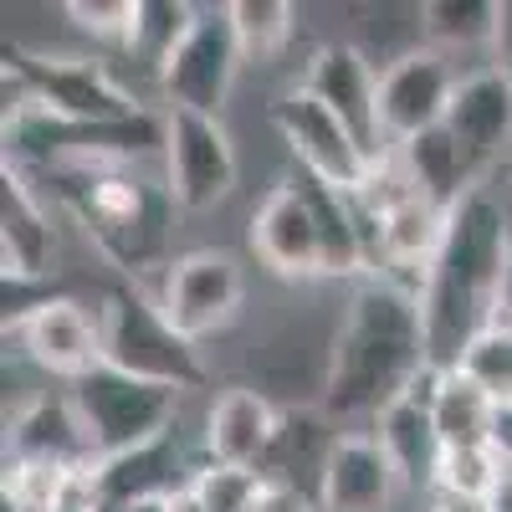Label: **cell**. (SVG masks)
Listing matches in <instances>:
<instances>
[{
    "label": "cell",
    "mask_w": 512,
    "mask_h": 512,
    "mask_svg": "<svg viewBox=\"0 0 512 512\" xmlns=\"http://www.w3.org/2000/svg\"><path fill=\"white\" fill-rule=\"evenodd\" d=\"M425 374H431V349H425L420 297L400 282L364 277L338 318L318 410L328 420H379Z\"/></svg>",
    "instance_id": "1"
},
{
    "label": "cell",
    "mask_w": 512,
    "mask_h": 512,
    "mask_svg": "<svg viewBox=\"0 0 512 512\" xmlns=\"http://www.w3.org/2000/svg\"><path fill=\"white\" fill-rule=\"evenodd\" d=\"M512 256V221L492 185H477L451 221L431 272L420 282V318L431 369H461L466 349L502 318V277Z\"/></svg>",
    "instance_id": "2"
},
{
    "label": "cell",
    "mask_w": 512,
    "mask_h": 512,
    "mask_svg": "<svg viewBox=\"0 0 512 512\" xmlns=\"http://www.w3.org/2000/svg\"><path fill=\"white\" fill-rule=\"evenodd\" d=\"M26 175L52 180V200L118 272L144 277L154 267H169L164 251H169V226H175V200H169L164 180H144L128 164H52V169H26Z\"/></svg>",
    "instance_id": "3"
},
{
    "label": "cell",
    "mask_w": 512,
    "mask_h": 512,
    "mask_svg": "<svg viewBox=\"0 0 512 512\" xmlns=\"http://www.w3.org/2000/svg\"><path fill=\"white\" fill-rule=\"evenodd\" d=\"M98 328H103V364L123 369L144 384H164V390H205L210 364L200 359V344L164 318L154 297L139 287H103L98 297Z\"/></svg>",
    "instance_id": "4"
},
{
    "label": "cell",
    "mask_w": 512,
    "mask_h": 512,
    "mask_svg": "<svg viewBox=\"0 0 512 512\" xmlns=\"http://www.w3.org/2000/svg\"><path fill=\"white\" fill-rule=\"evenodd\" d=\"M16 108H36L52 113L62 123H118L144 113L134 103V93L88 57H47V52H26V47H6V113Z\"/></svg>",
    "instance_id": "5"
},
{
    "label": "cell",
    "mask_w": 512,
    "mask_h": 512,
    "mask_svg": "<svg viewBox=\"0 0 512 512\" xmlns=\"http://www.w3.org/2000/svg\"><path fill=\"white\" fill-rule=\"evenodd\" d=\"M67 395H72L82 425H88L98 461L128 456V451H139V446L175 431V400L180 395L164 390V384H144L123 369L103 364L88 379H77Z\"/></svg>",
    "instance_id": "6"
},
{
    "label": "cell",
    "mask_w": 512,
    "mask_h": 512,
    "mask_svg": "<svg viewBox=\"0 0 512 512\" xmlns=\"http://www.w3.org/2000/svg\"><path fill=\"white\" fill-rule=\"evenodd\" d=\"M164 185L185 216H205L236 190V144L216 113H164Z\"/></svg>",
    "instance_id": "7"
},
{
    "label": "cell",
    "mask_w": 512,
    "mask_h": 512,
    "mask_svg": "<svg viewBox=\"0 0 512 512\" xmlns=\"http://www.w3.org/2000/svg\"><path fill=\"white\" fill-rule=\"evenodd\" d=\"M241 47H236V26H231V6H200L185 47L164 62L159 72V93L169 98V108H190V113H226L236 72H241Z\"/></svg>",
    "instance_id": "8"
},
{
    "label": "cell",
    "mask_w": 512,
    "mask_h": 512,
    "mask_svg": "<svg viewBox=\"0 0 512 512\" xmlns=\"http://www.w3.org/2000/svg\"><path fill=\"white\" fill-rule=\"evenodd\" d=\"M461 88V77L451 67L446 52L436 47H405L400 57L384 62L379 72V128H384V144L405 149L410 139L431 134V128L446 123L451 98Z\"/></svg>",
    "instance_id": "9"
},
{
    "label": "cell",
    "mask_w": 512,
    "mask_h": 512,
    "mask_svg": "<svg viewBox=\"0 0 512 512\" xmlns=\"http://www.w3.org/2000/svg\"><path fill=\"white\" fill-rule=\"evenodd\" d=\"M241 297H246V267L231 251L200 246V251H185L164 267L159 308L190 344H200V338L221 333L241 313Z\"/></svg>",
    "instance_id": "10"
},
{
    "label": "cell",
    "mask_w": 512,
    "mask_h": 512,
    "mask_svg": "<svg viewBox=\"0 0 512 512\" xmlns=\"http://www.w3.org/2000/svg\"><path fill=\"white\" fill-rule=\"evenodd\" d=\"M272 123H277V134H282L292 164L303 169V175H313L333 190H359L369 180L374 159L359 149V139L313 93H303V88L282 93L272 103Z\"/></svg>",
    "instance_id": "11"
},
{
    "label": "cell",
    "mask_w": 512,
    "mask_h": 512,
    "mask_svg": "<svg viewBox=\"0 0 512 512\" xmlns=\"http://www.w3.org/2000/svg\"><path fill=\"white\" fill-rule=\"evenodd\" d=\"M297 88L313 93L338 123H344L374 164L384 154H395L384 144V128H379V67L369 62L364 47H354V41H323L308 57Z\"/></svg>",
    "instance_id": "12"
},
{
    "label": "cell",
    "mask_w": 512,
    "mask_h": 512,
    "mask_svg": "<svg viewBox=\"0 0 512 512\" xmlns=\"http://www.w3.org/2000/svg\"><path fill=\"white\" fill-rule=\"evenodd\" d=\"M400 472L374 431H344L333 441L323 477L313 487L318 512H390L400 497Z\"/></svg>",
    "instance_id": "13"
},
{
    "label": "cell",
    "mask_w": 512,
    "mask_h": 512,
    "mask_svg": "<svg viewBox=\"0 0 512 512\" xmlns=\"http://www.w3.org/2000/svg\"><path fill=\"white\" fill-rule=\"evenodd\" d=\"M251 251L272 277L282 282H308L323 277V241H318V221L303 200V190L292 185V175L282 185H272V195L256 205L251 216Z\"/></svg>",
    "instance_id": "14"
},
{
    "label": "cell",
    "mask_w": 512,
    "mask_h": 512,
    "mask_svg": "<svg viewBox=\"0 0 512 512\" xmlns=\"http://www.w3.org/2000/svg\"><path fill=\"white\" fill-rule=\"evenodd\" d=\"M57 226L21 164L0 169V277H52Z\"/></svg>",
    "instance_id": "15"
},
{
    "label": "cell",
    "mask_w": 512,
    "mask_h": 512,
    "mask_svg": "<svg viewBox=\"0 0 512 512\" xmlns=\"http://www.w3.org/2000/svg\"><path fill=\"white\" fill-rule=\"evenodd\" d=\"M21 354L67 384L88 379L93 369H103V328H98V308H82L77 297H57L41 308L21 333Z\"/></svg>",
    "instance_id": "16"
},
{
    "label": "cell",
    "mask_w": 512,
    "mask_h": 512,
    "mask_svg": "<svg viewBox=\"0 0 512 512\" xmlns=\"http://www.w3.org/2000/svg\"><path fill=\"white\" fill-rule=\"evenodd\" d=\"M6 461H41V466H62V472L98 466L93 436H88V425H82L72 395L26 400L6 425Z\"/></svg>",
    "instance_id": "17"
},
{
    "label": "cell",
    "mask_w": 512,
    "mask_h": 512,
    "mask_svg": "<svg viewBox=\"0 0 512 512\" xmlns=\"http://www.w3.org/2000/svg\"><path fill=\"white\" fill-rule=\"evenodd\" d=\"M277 425H282V410L262 390L236 384V390L216 395V405L205 410V461L262 472L272 456V441H277Z\"/></svg>",
    "instance_id": "18"
},
{
    "label": "cell",
    "mask_w": 512,
    "mask_h": 512,
    "mask_svg": "<svg viewBox=\"0 0 512 512\" xmlns=\"http://www.w3.org/2000/svg\"><path fill=\"white\" fill-rule=\"evenodd\" d=\"M446 128L482 169H492L512 149V82H507L502 62L461 77L451 113H446Z\"/></svg>",
    "instance_id": "19"
},
{
    "label": "cell",
    "mask_w": 512,
    "mask_h": 512,
    "mask_svg": "<svg viewBox=\"0 0 512 512\" xmlns=\"http://www.w3.org/2000/svg\"><path fill=\"white\" fill-rule=\"evenodd\" d=\"M436 379H441V369H431L400 405H390L374 420V436L390 451L405 487H436V466H441V436H436V420H431Z\"/></svg>",
    "instance_id": "20"
},
{
    "label": "cell",
    "mask_w": 512,
    "mask_h": 512,
    "mask_svg": "<svg viewBox=\"0 0 512 512\" xmlns=\"http://www.w3.org/2000/svg\"><path fill=\"white\" fill-rule=\"evenodd\" d=\"M180 472H200V466L185 461L180 451V436L169 431L128 456H113V461H98V497H103V512H118V507H134V502H159V497H175L180 487Z\"/></svg>",
    "instance_id": "21"
},
{
    "label": "cell",
    "mask_w": 512,
    "mask_h": 512,
    "mask_svg": "<svg viewBox=\"0 0 512 512\" xmlns=\"http://www.w3.org/2000/svg\"><path fill=\"white\" fill-rule=\"evenodd\" d=\"M395 154H400V164L410 169L415 190H420L425 200H436L441 210H456L477 185H487V169L451 139L446 123L431 128V134H420V139H410V144L395 149Z\"/></svg>",
    "instance_id": "22"
},
{
    "label": "cell",
    "mask_w": 512,
    "mask_h": 512,
    "mask_svg": "<svg viewBox=\"0 0 512 512\" xmlns=\"http://www.w3.org/2000/svg\"><path fill=\"white\" fill-rule=\"evenodd\" d=\"M292 185L303 190L313 221H318V241H323V277H369V251L359 236V216H354V195L349 190H333L313 175L292 164Z\"/></svg>",
    "instance_id": "23"
},
{
    "label": "cell",
    "mask_w": 512,
    "mask_h": 512,
    "mask_svg": "<svg viewBox=\"0 0 512 512\" xmlns=\"http://www.w3.org/2000/svg\"><path fill=\"white\" fill-rule=\"evenodd\" d=\"M497 400L482 390L472 374L446 369L431 390V420L441 451H472V446H497Z\"/></svg>",
    "instance_id": "24"
},
{
    "label": "cell",
    "mask_w": 512,
    "mask_h": 512,
    "mask_svg": "<svg viewBox=\"0 0 512 512\" xmlns=\"http://www.w3.org/2000/svg\"><path fill=\"white\" fill-rule=\"evenodd\" d=\"M420 41L436 52H502V6L497 0H425L420 6Z\"/></svg>",
    "instance_id": "25"
},
{
    "label": "cell",
    "mask_w": 512,
    "mask_h": 512,
    "mask_svg": "<svg viewBox=\"0 0 512 512\" xmlns=\"http://www.w3.org/2000/svg\"><path fill=\"white\" fill-rule=\"evenodd\" d=\"M344 431H333V420L323 410H282V425H277V441H272V456L262 466L267 482H287V487H303L297 482V466L313 472V487L323 477V461L333 451V441Z\"/></svg>",
    "instance_id": "26"
},
{
    "label": "cell",
    "mask_w": 512,
    "mask_h": 512,
    "mask_svg": "<svg viewBox=\"0 0 512 512\" xmlns=\"http://www.w3.org/2000/svg\"><path fill=\"white\" fill-rule=\"evenodd\" d=\"M231 26L241 57L256 67H272L297 36V11L287 0H231Z\"/></svg>",
    "instance_id": "27"
},
{
    "label": "cell",
    "mask_w": 512,
    "mask_h": 512,
    "mask_svg": "<svg viewBox=\"0 0 512 512\" xmlns=\"http://www.w3.org/2000/svg\"><path fill=\"white\" fill-rule=\"evenodd\" d=\"M195 16H200V6H190V0H139V26H134V47H128V57H139L159 77L164 62L185 47Z\"/></svg>",
    "instance_id": "28"
},
{
    "label": "cell",
    "mask_w": 512,
    "mask_h": 512,
    "mask_svg": "<svg viewBox=\"0 0 512 512\" xmlns=\"http://www.w3.org/2000/svg\"><path fill=\"white\" fill-rule=\"evenodd\" d=\"M512 477V466L497 446H472V451H441L436 466V497H461V502H492L502 482Z\"/></svg>",
    "instance_id": "29"
},
{
    "label": "cell",
    "mask_w": 512,
    "mask_h": 512,
    "mask_svg": "<svg viewBox=\"0 0 512 512\" xmlns=\"http://www.w3.org/2000/svg\"><path fill=\"white\" fill-rule=\"evenodd\" d=\"M461 374H472L482 390L497 400V410H507L512 405V323H492L472 349H466V359H461Z\"/></svg>",
    "instance_id": "30"
},
{
    "label": "cell",
    "mask_w": 512,
    "mask_h": 512,
    "mask_svg": "<svg viewBox=\"0 0 512 512\" xmlns=\"http://www.w3.org/2000/svg\"><path fill=\"white\" fill-rule=\"evenodd\" d=\"M195 497L210 507V512H256V502H262V487L267 477L262 472H246V466H200V472L190 477Z\"/></svg>",
    "instance_id": "31"
},
{
    "label": "cell",
    "mask_w": 512,
    "mask_h": 512,
    "mask_svg": "<svg viewBox=\"0 0 512 512\" xmlns=\"http://www.w3.org/2000/svg\"><path fill=\"white\" fill-rule=\"evenodd\" d=\"M62 16L88 31L93 41H108V47H134V26H139V0H67Z\"/></svg>",
    "instance_id": "32"
},
{
    "label": "cell",
    "mask_w": 512,
    "mask_h": 512,
    "mask_svg": "<svg viewBox=\"0 0 512 512\" xmlns=\"http://www.w3.org/2000/svg\"><path fill=\"white\" fill-rule=\"evenodd\" d=\"M67 477H72V472H62V466L6 461V487H0V502H11V507H21V512H57Z\"/></svg>",
    "instance_id": "33"
},
{
    "label": "cell",
    "mask_w": 512,
    "mask_h": 512,
    "mask_svg": "<svg viewBox=\"0 0 512 512\" xmlns=\"http://www.w3.org/2000/svg\"><path fill=\"white\" fill-rule=\"evenodd\" d=\"M52 277H0V308H6V333H21L47 303H57Z\"/></svg>",
    "instance_id": "34"
},
{
    "label": "cell",
    "mask_w": 512,
    "mask_h": 512,
    "mask_svg": "<svg viewBox=\"0 0 512 512\" xmlns=\"http://www.w3.org/2000/svg\"><path fill=\"white\" fill-rule=\"evenodd\" d=\"M256 512H318V502H313V492H303V487L267 482V487H262V502H256Z\"/></svg>",
    "instance_id": "35"
},
{
    "label": "cell",
    "mask_w": 512,
    "mask_h": 512,
    "mask_svg": "<svg viewBox=\"0 0 512 512\" xmlns=\"http://www.w3.org/2000/svg\"><path fill=\"white\" fill-rule=\"evenodd\" d=\"M169 512H210V507L195 497V487H180L175 497H169Z\"/></svg>",
    "instance_id": "36"
},
{
    "label": "cell",
    "mask_w": 512,
    "mask_h": 512,
    "mask_svg": "<svg viewBox=\"0 0 512 512\" xmlns=\"http://www.w3.org/2000/svg\"><path fill=\"white\" fill-rule=\"evenodd\" d=\"M497 451L507 456V466H512V405L497 415Z\"/></svg>",
    "instance_id": "37"
},
{
    "label": "cell",
    "mask_w": 512,
    "mask_h": 512,
    "mask_svg": "<svg viewBox=\"0 0 512 512\" xmlns=\"http://www.w3.org/2000/svg\"><path fill=\"white\" fill-rule=\"evenodd\" d=\"M502 323H512V256H507V277H502Z\"/></svg>",
    "instance_id": "38"
},
{
    "label": "cell",
    "mask_w": 512,
    "mask_h": 512,
    "mask_svg": "<svg viewBox=\"0 0 512 512\" xmlns=\"http://www.w3.org/2000/svg\"><path fill=\"white\" fill-rule=\"evenodd\" d=\"M502 52H512V0H502Z\"/></svg>",
    "instance_id": "39"
},
{
    "label": "cell",
    "mask_w": 512,
    "mask_h": 512,
    "mask_svg": "<svg viewBox=\"0 0 512 512\" xmlns=\"http://www.w3.org/2000/svg\"><path fill=\"white\" fill-rule=\"evenodd\" d=\"M492 512H512V477L502 482V492L492 497Z\"/></svg>",
    "instance_id": "40"
},
{
    "label": "cell",
    "mask_w": 512,
    "mask_h": 512,
    "mask_svg": "<svg viewBox=\"0 0 512 512\" xmlns=\"http://www.w3.org/2000/svg\"><path fill=\"white\" fill-rule=\"evenodd\" d=\"M118 512H169V497H159V502H134V507H118Z\"/></svg>",
    "instance_id": "41"
},
{
    "label": "cell",
    "mask_w": 512,
    "mask_h": 512,
    "mask_svg": "<svg viewBox=\"0 0 512 512\" xmlns=\"http://www.w3.org/2000/svg\"><path fill=\"white\" fill-rule=\"evenodd\" d=\"M502 72H507V82H512V52H502Z\"/></svg>",
    "instance_id": "42"
},
{
    "label": "cell",
    "mask_w": 512,
    "mask_h": 512,
    "mask_svg": "<svg viewBox=\"0 0 512 512\" xmlns=\"http://www.w3.org/2000/svg\"><path fill=\"white\" fill-rule=\"evenodd\" d=\"M431 512H441V507H431Z\"/></svg>",
    "instance_id": "43"
}]
</instances>
